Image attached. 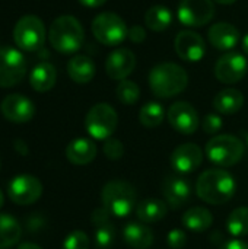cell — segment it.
Wrapping results in <instances>:
<instances>
[{"instance_id": "obj_12", "label": "cell", "mask_w": 248, "mask_h": 249, "mask_svg": "<svg viewBox=\"0 0 248 249\" xmlns=\"http://www.w3.org/2000/svg\"><path fill=\"white\" fill-rule=\"evenodd\" d=\"M167 118L175 131L186 134V136L196 133V130L199 128V124H200L199 114H197L196 108L186 101L174 102L168 108Z\"/></svg>"}, {"instance_id": "obj_14", "label": "cell", "mask_w": 248, "mask_h": 249, "mask_svg": "<svg viewBox=\"0 0 248 249\" xmlns=\"http://www.w3.org/2000/svg\"><path fill=\"white\" fill-rule=\"evenodd\" d=\"M0 111L7 121L15 124H23L32 120L35 114V107L29 98L19 93H12L1 101Z\"/></svg>"}, {"instance_id": "obj_19", "label": "cell", "mask_w": 248, "mask_h": 249, "mask_svg": "<svg viewBox=\"0 0 248 249\" xmlns=\"http://www.w3.org/2000/svg\"><path fill=\"white\" fill-rule=\"evenodd\" d=\"M209 42L216 50H232L240 41L238 29L228 22H216L209 28L208 32Z\"/></svg>"}, {"instance_id": "obj_1", "label": "cell", "mask_w": 248, "mask_h": 249, "mask_svg": "<svg viewBox=\"0 0 248 249\" xmlns=\"http://www.w3.org/2000/svg\"><path fill=\"white\" fill-rule=\"evenodd\" d=\"M237 190L234 177L224 168L205 171L196 184V194L208 204L219 206L228 203Z\"/></svg>"}, {"instance_id": "obj_15", "label": "cell", "mask_w": 248, "mask_h": 249, "mask_svg": "<svg viewBox=\"0 0 248 249\" xmlns=\"http://www.w3.org/2000/svg\"><path fill=\"white\" fill-rule=\"evenodd\" d=\"M178 57L184 61H200L206 53V42L203 36L194 31H181L174 41Z\"/></svg>"}, {"instance_id": "obj_40", "label": "cell", "mask_w": 248, "mask_h": 249, "mask_svg": "<svg viewBox=\"0 0 248 249\" xmlns=\"http://www.w3.org/2000/svg\"><path fill=\"white\" fill-rule=\"evenodd\" d=\"M80 4L86 6V7H99L102 6L107 0H77Z\"/></svg>"}, {"instance_id": "obj_20", "label": "cell", "mask_w": 248, "mask_h": 249, "mask_svg": "<svg viewBox=\"0 0 248 249\" xmlns=\"http://www.w3.org/2000/svg\"><path fill=\"white\" fill-rule=\"evenodd\" d=\"M96 156V144L89 139H76L66 147V158L70 163L82 166L91 163Z\"/></svg>"}, {"instance_id": "obj_10", "label": "cell", "mask_w": 248, "mask_h": 249, "mask_svg": "<svg viewBox=\"0 0 248 249\" xmlns=\"http://www.w3.org/2000/svg\"><path fill=\"white\" fill-rule=\"evenodd\" d=\"M178 20L191 28L205 26L215 16L213 0H181L177 10Z\"/></svg>"}, {"instance_id": "obj_2", "label": "cell", "mask_w": 248, "mask_h": 249, "mask_svg": "<svg viewBox=\"0 0 248 249\" xmlns=\"http://www.w3.org/2000/svg\"><path fill=\"white\" fill-rule=\"evenodd\" d=\"M189 85L187 71L175 63L156 64L149 73V86L158 98H174Z\"/></svg>"}, {"instance_id": "obj_41", "label": "cell", "mask_w": 248, "mask_h": 249, "mask_svg": "<svg viewBox=\"0 0 248 249\" xmlns=\"http://www.w3.org/2000/svg\"><path fill=\"white\" fill-rule=\"evenodd\" d=\"M15 149H16V152H19L20 155H26V153H28V146L25 144L23 140H15Z\"/></svg>"}, {"instance_id": "obj_30", "label": "cell", "mask_w": 248, "mask_h": 249, "mask_svg": "<svg viewBox=\"0 0 248 249\" xmlns=\"http://www.w3.org/2000/svg\"><path fill=\"white\" fill-rule=\"evenodd\" d=\"M227 229L231 236L234 238H243L248 235V207H238L235 209L228 220H227Z\"/></svg>"}, {"instance_id": "obj_36", "label": "cell", "mask_w": 248, "mask_h": 249, "mask_svg": "<svg viewBox=\"0 0 248 249\" xmlns=\"http://www.w3.org/2000/svg\"><path fill=\"white\" fill-rule=\"evenodd\" d=\"M167 244L171 249H183L187 244V235L181 229H172L167 236Z\"/></svg>"}, {"instance_id": "obj_16", "label": "cell", "mask_w": 248, "mask_h": 249, "mask_svg": "<svg viewBox=\"0 0 248 249\" xmlns=\"http://www.w3.org/2000/svg\"><path fill=\"white\" fill-rule=\"evenodd\" d=\"M136 67V55L129 48H118L113 51L105 61V73L113 80L127 79Z\"/></svg>"}, {"instance_id": "obj_23", "label": "cell", "mask_w": 248, "mask_h": 249, "mask_svg": "<svg viewBox=\"0 0 248 249\" xmlns=\"http://www.w3.org/2000/svg\"><path fill=\"white\" fill-rule=\"evenodd\" d=\"M67 73L73 82L83 85V83H89L94 79L96 73V67H95V63L89 57L79 54L69 60Z\"/></svg>"}, {"instance_id": "obj_34", "label": "cell", "mask_w": 248, "mask_h": 249, "mask_svg": "<svg viewBox=\"0 0 248 249\" xmlns=\"http://www.w3.org/2000/svg\"><path fill=\"white\" fill-rule=\"evenodd\" d=\"M102 150H104V155L110 159V160H118L123 158L124 155V146L120 140L117 139H107L104 146H102Z\"/></svg>"}, {"instance_id": "obj_35", "label": "cell", "mask_w": 248, "mask_h": 249, "mask_svg": "<svg viewBox=\"0 0 248 249\" xmlns=\"http://www.w3.org/2000/svg\"><path fill=\"white\" fill-rule=\"evenodd\" d=\"M222 118L219 114H208L202 121V128L206 134H215L222 130Z\"/></svg>"}, {"instance_id": "obj_21", "label": "cell", "mask_w": 248, "mask_h": 249, "mask_svg": "<svg viewBox=\"0 0 248 249\" xmlns=\"http://www.w3.org/2000/svg\"><path fill=\"white\" fill-rule=\"evenodd\" d=\"M124 242L133 249H149L153 244V232L146 223H129L123 229Z\"/></svg>"}, {"instance_id": "obj_13", "label": "cell", "mask_w": 248, "mask_h": 249, "mask_svg": "<svg viewBox=\"0 0 248 249\" xmlns=\"http://www.w3.org/2000/svg\"><path fill=\"white\" fill-rule=\"evenodd\" d=\"M248 71L247 58L237 51L227 53L222 55L215 66V76L219 82L232 85L240 82Z\"/></svg>"}, {"instance_id": "obj_11", "label": "cell", "mask_w": 248, "mask_h": 249, "mask_svg": "<svg viewBox=\"0 0 248 249\" xmlns=\"http://www.w3.org/2000/svg\"><path fill=\"white\" fill-rule=\"evenodd\" d=\"M42 194V184L37 177L18 175L7 185L9 198L18 206H29L39 200Z\"/></svg>"}, {"instance_id": "obj_31", "label": "cell", "mask_w": 248, "mask_h": 249, "mask_svg": "<svg viewBox=\"0 0 248 249\" xmlns=\"http://www.w3.org/2000/svg\"><path fill=\"white\" fill-rule=\"evenodd\" d=\"M117 99L124 105H134L140 98V88L133 80H121L115 89Z\"/></svg>"}, {"instance_id": "obj_27", "label": "cell", "mask_w": 248, "mask_h": 249, "mask_svg": "<svg viewBox=\"0 0 248 249\" xmlns=\"http://www.w3.org/2000/svg\"><path fill=\"white\" fill-rule=\"evenodd\" d=\"M181 222L191 232H205L212 226L213 216L205 207H193L183 214Z\"/></svg>"}, {"instance_id": "obj_45", "label": "cell", "mask_w": 248, "mask_h": 249, "mask_svg": "<svg viewBox=\"0 0 248 249\" xmlns=\"http://www.w3.org/2000/svg\"><path fill=\"white\" fill-rule=\"evenodd\" d=\"M3 203H4V196H3V193L0 191V209L3 207Z\"/></svg>"}, {"instance_id": "obj_37", "label": "cell", "mask_w": 248, "mask_h": 249, "mask_svg": "<svg viewBox=\"0 0 248 249\" xmlns=\"http://www.w3.org/2000/svg\"><path fill=\"white\" fill-rule=\"evenodd\" d=\"M111 217V214L104 209V207H99V209H95L91 214V222L92 225H99V223H104V222H108Z\"/></svg>"}, {"instance_id": "obj_42", "label": "cell", "mask_w": 248, "mask_h": 249, "mask_svg": "<svg viewBox=\"0 0 248 249\" xmlns=\"http://www.w3.org/2000/svg\"><path fill=\"white\" fill-rule=\"evenodd\" d=\"M18 249H42L41 247H38V245H35V244H31V242H22Z\"/></svg>"}, {"instance_id": "obj_6", "label": "cell", "mask_w": 248, "mask_h": 249, "mask_svg": "<svg viewBox=\"0 0 248 249\" xmlns=\"http://www.w3.org/2000/svg\"><path fill=\"white\" fill-rule=\"evenodd\" d=\"M117 125L118 115L115 109L105 102L94 105L85 117V128L95 140L110 139L115 133Z\"/></svg>"}, {"instance_id": "obj_8", "label": "cell", "mask_w": 248, "mask_h": 249, "mask_svg": "<svg viewBox=\"0 0 248 249\" xmlns=\"http://www.w3.org/2000/svg\"><path fill=\"white\" fill-rule=\"evenodd\" d=\"M44 22L35 15L22 16L13 28V41L22 51H35L45 41Z\"/></svg>"}, {"instance_id": "obj_32", "label": "cell", "mask_w": 248, "mask_h": 249, "mask_svg": "<svg viewBox=\"0 0 248 249\" xmlns=\"http://www.w3.org/2000/svg\"><path fill=\"white\" fill-rule=\"evenodd\" d=\"M95 245L98 249H110L115 239V228L111 220L95 225Z\"/></svg>"}, {"instance_id": "obj_28", "label": "cell", "mask_w": 248, "mask_h": 249, "mask_svg": "<svg viewBox=\"0 0 248 249\" xmlns=\"http://www.w3.org/2000/svg\"><path fill=\"white\" fill-rule=\"evenodd\" d=\"M172 22V13L167 6H152L145 13V23L151 31L162 32Z\"/></svg>"}, {"instance_id": "obj_26", "label": "cell", "mask_w": 248, "mask_h": 249, "mask_svg": "<svg viewBox=\"0 0 248 249\" xmlns=\"http://www.w3.org/2000/svg\"><path fill=\"white\" fill-rule=\"evenodd\" d=\"M22 236V228L19 222L7 214L0 213V249H9L15 247Z\"/></svg>"}, {"instance_id": "obj_44", "label": "cell", "mask_w": 248, "mask_h": 249, "mask_svg": "<svg viewBox=\"0 0 248 249\" xmlns=\"http://www.w3.org/2000/svg\"><path fill=\"white\" fill-rule=\"evenodd\" d=\"M213 1H216V3H219V4H232V3H235L237 0H213Z\"/></svg>"}, {"instance_id": "obj_18", "label": "cell", "mask_w": 248, "mask_h": 249, "mask_svg": "<svg viewBox=\"0 0 248 249\" xmlns=\"http://www.w3.org/2000/svg\"><path fill=\"white\" fill-rule=\"evenodd\" d=\"M162 194L167 203L172 209H180L190 200L191 185L186 178L178 177V175H171L164 181Z\"/></svg>"}, {"instance_id": "obj_38", "label": "cell", "mask_w": 248, "mask_h": 249, "mask_svg": "<svg viewBox=\"0 0 248 249\" xmlns=\"http://www.w3.org/2000/svg\"><path fill=\"white\" fill-rule=\"evenodd\" d=\"M129 38H130V41H133V42L139 44V42L145 41V38H146V32H145V29H143L142 26L134 25V26H132V28L129 29Z\"/></svg>"}, {"instance_id": "obj_17", "label": "cell", "mask_w": 248, "mask_h": 249, "mask_svg": "<svg viewBox=\"0 0 248 249\" xmlns=\"http://www.w3.org/2000/svg\"><path fill=\"white\" fill-rule=\"evenodd\" d=\"M203 162V152L196 143H183L171 155V166L180 174L194 172Z\"/></svg>"}, {"instance_id": "obj_3", "label": "cell", "mask_w": 248, "mask_h": 249, "mask_svg": "<svg viewBox=\"0 0 248 249\" xmlns=\"http://www.w3.org/2000/svg\"><path fill=\"white\" fill-rule=\"evenodd\" d=\"M48 41L51 47L58 53L63 54L76 53L85 41L83 26L75 16L70 15L58 16L50 25Z\"/></svg>"}, {"instance_id": "obj_24", "label": "cell", "mask_w": 248, "mask_h": 249, "mask_svg": "<svg viewBox=\"0 0 248 249\" xmlns=\"http://www.w3.org/2000/svg\"><path fill=\"white\" fill-rule=\"evenodd\" d=\"M56 80H57V70L51 63L37 64L29 74V83L32 89L41 93L51 90L56 85Z\"/></svg>"}, {"instance_id": "obj_7", "label": "cell", "mask_w": 248, "mask_h": 249, "mask_svg": "<svg viewBox=\"0 0 248 249\" xmlns=\"http://www.w3.org/2000/svg\"><path fill=\"white\" fill-rule=\"evenodd\" d=\"M92 34L102 45L115 47L129 36V28L118 15L102 12L92 20Z\"/></svg>"}, {"instance_id": "obj_22", "label": "cell", "mask_w": 248, "mask_h": 249, "mask_svg": "<svg viewBox=\"0 0 248 249\" xmlns=\"http://www.w3.org/2000/svg\"><path fill=\"white\" fill-rule=\"evenodd\" d=\"M244 105V95L234 88L224 89L216 93L213 98V108L218 114L222 115H234Z\"/></svg>"}, {"instance_id": "obj_5", "label": "cell", "mask_w": 248, "mask_h": 249, "mask_svg": "<svg viewBox=\"0 0 248 249\" xmlns=\"http://www.w3.org/2000/svg\"><path fill=\"white\" fill-rule=\"evenodd\" d=\"M244 143L231 134H216L206 144L208 159L218 168H229L238 163L244 156Z\"/></svg>"}, {"instance_id": "obj_33", "label": "cell", "mask_w": 248, "mask_h": 249, "mask_svg": "<svg viewBox=\"0 0 248 249\" xmlns=\"http://www.w3.org/2000/svg\"><path fill=\"white\" fill-rule=\"evenodd\" d=\"M63 249H89V238L85 232L75 231L66 236Z\"/></svg>"}, {"instance_id": "obj_46", "label": "cell", "mask_w": 248, "mask_h": 249, "mask_svg": "<svg viewBox=\"0 0 248 249\" xmlns=\"http://www.w3.org/2000/svg\"><path fill=\"white\" fill-rule=\"evenodd\" d=\"M247 146H248V133H247Z\"/></svg>"}, {"instance_id": "obj_25", "label": "cell", "mask_w": 248, "mask_h": 249, "mask_svg": "<svg viewBox=\"0 0 248 249\" xmlns=\"http://www.w3.org/2000/svg\"><path fill=\"white\" fill-rule=\"evenodd\" d=\"M167 203L159 198H148L137 204L136 216L142 223H156L167 216Z\"/></svg>"}, {"instance_id": "obj_9", "label": "cell", "mask_w": 248, "mask_h": 249, "mask_svg": "<svg viewBox=\"0 0 248 249\" xmlns=\"http://www.w3.org/2000/svg\"><path fill=\"white\" fill-rule=\"evenodd\" d=\"M26 74L23 54L12 47H0V88L18 85Z\"/></svg>"}, {"instance_id": "obj_43", "label": "cell", "mask_w": 248, "mask_h": 249, "mask_svg": "<svg viewBox=\"0 0 248 249\" xmlns=\"http://www.w3.org/2000/svg\"><path fill=\"white\" fill-rule=\"evenodd\" d=\"M243 50H244V53L248 55V34L244 35V38H243Z\"/></svg>"}, {"instance_id": "obj_39", "label": "cell", "mask_w": 248, "mask_h": 249, "mask_svg": "<svg viewBox=\"0 0 248 249\" xmlns=\"http://www.w3.org/2000/svg\"><path fill=\"white\" fill-rule=\"evenodd\" d=\"M219 249H248V244L246 241H241V239H232Z\"/></svg>"}, {"instance_id": "obj_29", "label": "cell", "mask_w": 248, "mask_h": 249, "mask_svg": "<svg viewBox=\"0 0 248 249\" xmlns=\"http://www.w3.org/2000/svg\"><path fill=\"white\" fill-rule=\"evenodd\" d=\"M165 118V109L159 102H146L139 111V121L146 128H155L162 124Z\"/></svg>"}, {"instance_id": "obj_4", "label": "cell", "mask_w": 248, "mask_h": 249, "mask_svg": "<svg viewBox=\"0 0 248 249\" xmlns=\"http://www.w3.org/2000/svg\"><path fill=\"white\" fill-rule=\"evenodd\" d=\"M102 207L115 217H127L136 203H137V191L136 188L121 179H113L107 182L101 193Z\"/></svg>"}]
</instances>
